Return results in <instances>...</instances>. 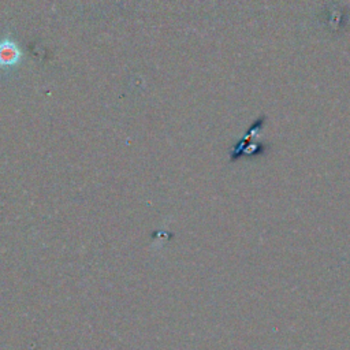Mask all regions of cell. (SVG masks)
I'll list each match as a JSON object with an SVG mask.
<instances>
[{
	"label": "cell",
	"mask_w": 350,
	"mask_h": 350,
	"mask_svg": "<svg viewBox=\"0 0 350 350\" xmlns=\"http://www.w3.org/2000/svg\"><path fill=\"white\" fill-rule=\"evenodd\" d=\"M267 123V116H258L253 124L247 129L245 135L232 146L230 153V161H238L241 159H249L256 156H265L271 150V145L257 141L261 130Z\"/></svg>",
	"instance_id": "1"
},
{
	"label": "cell",
	"mask_w": 350,
	"mask_h": 350,
	"mask_svg": "<svg viewBox=\"0 0 350 350\" xmlns=\"http://www.w3.org/2000/svg\"><path fill=\"white\" fill-rule=\"evenodd\" d=\"M331 10V8H329ZM331 12L334 14L332 16H328L327 15V23H328V26H329V29L332 30V31H340V26L342 25H345L346 23V16H347V14L345 12V11H340V7H335L334 10H331Z\"/></svg>",
	"instance_id": "2"
}]
</instances>
